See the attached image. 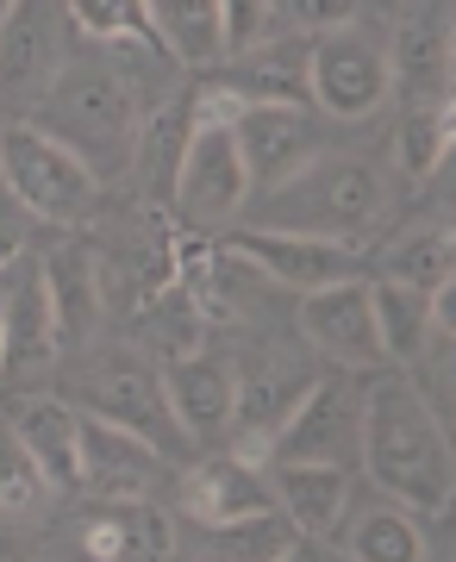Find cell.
Segmentation results:
<instances>
[{
    "label": "cell",
    "instance_id": "6da1fadb",
    "mask_svg": "<svg viewBox=\"0 0 456 562\" xmlns=\"http://www.w3.org/2000/svg\"><path fill=\"white\" fill-rule=\"evenodd\" d=\"M363 469L388 501L413 506V513H444L451 501V438L444 419L419 401V387L407 375L363 387Z\"/></svg>",
    "mask_w": 456,
    "mask_h": 562
},
{
    "label": "cell",
    "instance_id": "7a4b0ae2",
    "mask_svg": "<svg viewBox=\"0 0 456 562\" xmlns=\"http://www.w3.org/2000/svg\"><path fill=\"white\" fill-rule=\"evenodd\" d=\"M138 101L113 63L100 57H69L51 76L38 101H32V125H44L57 144H69L100 181L132 169V144H138Z\"/></svg>",
    "mask_w": 456,
    "mask_h": 562
},
{
    "label": "cell",
    "instance_id": "3957f363",
    "mask_svg": "<svg viewBox=\"0 0 456 562\" xmlns=\"http://www.w3.org/2000/svg\"><path fill=\"white\" fill-rule=\"evenodd\" d=\"M232 113H238L232 88L188 94V144H181L176 181H169V213L188 232H213V225L238 220L251 206V181H244V157H238V138H232Z\"/></svg>",
    "mask_w": 456,
    "mask_h": 562
},
{
    "label": "cell",
    "instance_id": "277c9868",
    "mask_svg": "<svg viewBox=\"0 0 456 562\" xmlns=\"http://www.w3.org/2000/svg\"><path fill=\"white\" fill-rule=\"evenodd\" d=\"M263 225H281V232H313V238H357L381 220L388 206V176L376 162L344 157V150H319L307 169H294L288 181H276L263 194Z\"/></svg>",
    "mask_w": 456,
    "mask_h": 562
},
{
    "label": "cell",
    "instance_id": "5b68a950",
    "mask_svg": "<svg viewBox=\"0 0 456 562\" xmlns=\"http://www.w3.org/2000/svg\"><path fill=\"white\" fill-rule=\"evenodd\" d=\"M0 181L44 225H81L100 206V176L32 120H13L0 132Z\"/></svg>",
    "mask_w": 456,
    "mask_h": 562
},
{
    "label": "cell",
    "instance_id": "8992f818",
    "mask_svg": "<svg viewBox=\"0 0 456 562\" xmlns=\"http://www.w3.org/2000/svg\"><path fill=\"white\" fill-rule=\"evenodd\" d=\"M69 394H76V413L125 425L144 443H157V450H169V438H181L176 413H169V394H163V375L151 369L144 350H88L76 362Z\"/></svg>",
    "mask_w": 456,
    "mask_h": 562
},
{
    "label": "cell",
    "instance_id": "52a82bcc",
    "mask_svg": "<svg viewBox=\"0 0 456 562\" xmlns=\"http://www.w3.org/2000/svg\"><path fill=\"white\" fill-rule=\"evenodd\" d=\"M394 88V50L363 32V25H332L307 44V101L332 120H369Z\"/></svg>",
    "mask_w": 456,
    "mask_h": 562
},
{
    "label": "cell",
    "instance_id": "ba28073f",
    "mask_svg": "<svg viewBox=\"0 0 456 562\" xmlns=\"http://www.w3.org/2000/svg\"><path fill=\"white\" fill-rule=\"evenodd\" d=\"M363 457V387L351 375H319L281 419L263 462H332L351 469Z\"/></svg>",
    "mask_w": 456,
    "mask_h": 562
},
{
    "label": "cell",
    "instance_id": "9c48e42d",
    "mask_svg": "<svg viewBox=\"0 0 456 562\" xmlns=\"http://www.w3.org/2000/svg\"><path fill=\"white\" fill-rule=\"evenodd\" d=\"M69 63V7L13 0L0 20V106H32Z\"/></svg>",
    "mask_w": 456,
    "mask_h": 562
},
{
    "label": "cell",
    "instance_id": "30bf717a",
    "mask_svg": "<svg viewBox=\"0 0 456 562\" xmlns=\"http://www.w3.org/2000/svg\"><path fill=\"white\" fill-rule=\"evenodd\" d=\"M232 257H244L269 288H288V294H313L325 281H351L357 276V257L344 238H313V232H281V225H244L225 238Z\"/></svg>",
    "mask_w": 456,
    "mask_h": 562
},
{
    "label": "cell",
    "instance_id": "8fae6325",
    "mask_svg": "<svg viewBox=\"0 0 456 562\" xmlns=\"http://www.w3.org/2000/svg\"><path fill=\"white\" fill-rule=\"evenodd\" d=\"M232 138H238L251 194H269L276 181H288L294 169H307L325 150L319 144V125L307 120V106H288V101H238Z\"/></svg>",
    "mask_w": 456,
    "mask_h": 562
},
{
    "label": "cell",
    "instance_id": "7c38bea8",
    "mask_svg": "<svg viewBox=\"0 0 456 562\" xmlns=\"http://www.w3.org/2000/svg\"><path fill=\"white\" fill-rule=\"evenodd\" d=\"M294 325H300V338L313 344L325 362H337V369H376L381 362L376 313H369V281L363 276L325 281L313 294H300Z\"/></svg>",
    "mask_w": 456,
    "mask_h": 562
},
{
    "label": "cell",
    "instance_id": "4fadbf2b",
    "mask_svg": "<svg viewBox=\"0 0 456 562\" xmlns=\"http://www.w3.org/2000/svg\"><path fill=\"white\" fill-rule=\"evenodd\" d=\"M157 482H163L157 443H144L138 431H125V425H107V419H88V413H81V469H76L81 494L120 506V501H144Z\"/></svg>",
    "mask_w": 456,
    "mask_h": 562
},
{
    "label": "cell",
    "instance_id": "5bb4252c",
    "mask_svg": "<svg viewBox=\"0 0 456 562\" xmlns=\"http://www.w3.org/2000/svg\"><path fill=\"white\" fill-rule=\"evenodd\" d=\"M163 394H169V413H176L181 438L194 443H219L232 431V401H238V369L225 357H207V350H188L163 369Z\"/></svg>",
    "mask_w": 456,
    "mask_h": 562
},
{
    "label": "cell",
    "instance_id": "9a60e30c",
    "mask_svg": "<svg viewBox=\"0 0 456 562\" xmlns=\"http://www.w3.org/2000/svg\"><path fill=\"white\" fill-rule=\"evenodd\" d=\"M269 506H276V494L263 482V469L251 457H238V450L200 457L194 469L181 475V513L194 525H207V531L238 525V519H251V513H269Z\"/></svg>",
    "mask_w": 456,
    "mask_h": 562
},
{
    "label": "cell",
    "instance_id": "2e32d148",
    "mask_svg": "<svg viewBox=\"0 0 456 562\" xmlns=\"http://www.w3.org/2000/svg\"><path fill=\"white\" fill-rule=\"evenodd\" d=\"M13 438L25 443V457L38 462V475L51 494H69L81 469V413L69 401H51V394H32L7 413Z\"/></svg>",
    "mask_w": 456,
    "mask_h": 562
},
{
    "label": "cell",
    "instance_id": "e0dca14e",
    "mask_svg": "<svg viewBox=\"0 0 456 562\" xmlns=\"http://www.w3.org/2000/svg\"><path fill=\"white\" fill-rule=\"evenodd\" d=\"M276 469V513L294 525L300 538H332L344 513H351V469H332V462H269Z\"/></svg>",
    "mask_w": 456,
    "mask_h": 562
},
{
    "label": "cell",
    "instance_id": "ac0fdd59",
    "mask_svg": "<svg viewBox=\"0 0 456 562\" xmlns=\"http://www.w3.org/2000/svg\"><path fill=\"white\" fill-rule=\"evenodd\" d=\"M38 281H44V301H51V325H57V344H88L94 319L107 313L94 250H88V244H57V250H44Z\"/></svg>",
    "mask_w": 456,
    "mask_h": 562
},
{
    "label": "cell",
    "instance_id": "d6986e66",
    "mask_svg": "<svg viewBox=\"0 0 456 562\" xmlns=\"http://www.w3.org/2000/svg\"><path fill=\"white\" fill-rule=\"evenodd\" d=\"M300 394H307V375H288V369L238 375V401H232V431H225V438L238 443V457H251V462L269 457V443H276L281 419L294 413Z\"/></svg>",
    "mask_w": 456,
    "mask_h": 562
},
{
    "label": "cell",
    "instance_id": "ffe728a7",
    "mask_svg": "<svg viewBox=\"0 0 456 562\" xmlns=\"http://www.w3.org/2000/svg\"><path fill=\"white\" fill-rule=\"evenodd\" d=\"M369 313H376V344H381V362H413L425 350V338L437 331V294L425 288H407V281H388L376 276L369 281Z\"/></svg>",
    "mask_w": 456,
    "mask_h": 562
},
{
    "label": "cell",
    "instance_id": "44dd1931",
    "mask_svg": "<svg viewBox=\"0 0 456 562\" xmlns=\"http://www.w3.org/2000/svg\"><path fill=\"white\" fill-rule=\"evenodd\" d=\"M232 94H238V101L307 106V38H257L251 50H238Z\"/></svg>",
    "mask_w": 456,
    "mask_h": 562
},
{
    "label": "cell",
    "instance_id": "7402d4cb",
    "mask_svg": "<svg viewBox=\"0 0 456 562\" xmlns=\"http://www.w3.org/2000/svg\"><path fill=\"white\" fill-rule=\"evenodd\" d=\"M151 13V38L188 69L225 57V32H219V0H144Z\"/></svg>",
    "mask_w": 456,
    "mask_h": 562
},
{
    "label": "cell",
    "instance_id": "603a6c76",
    "mask_svg": "<svg viewBox=\"0 0 456 562\" xmlns=\"http://www.w3.org/2000/svg\"><path fill=\"white\" fill-rule=\"evenodd\" d=\"M138 338H144V350H157L163 362H176V357H188V350L207 344V313H200V301L176 276L138 301Z\"/></svg>",
    "mask_w": 456,
    "mask_h": 562
},
{
    "label": "cell",
    "instance_id": "cb8c5ba5",
    "mask_svg": "<svg viewBox=\"0 0 456 562\" xmlns=\"http://www.w3.org/2000/svg\"><path fill=\"white\" fill-rule=\"evenodd\" d=\"M381 276L407 281V288H425V294H444L451 276H456L451 232H444V225H413V232H400V238L381 250Z\"/></svg>",
    "mask_w": 456,
    "mask_h": 562
},
{
    "label": "cell",
    "instance_id": "d4e9b609",
    "mask_svg": "<svg viewBox=\"0 0 456 562\" xmlns=\"http://www.w3.org/2000/svg\"><path fill=\"white\" fill-rule=\"evenodd\" d=\"M344 557L357 562H413L425 557V531H419L413 506H369L357 525H351V550Z\"/></svg>",
    "mask_w": 456,
    "mask_h": 562
},
{
    "label": "cell",
    "instance_id": "484cf974",
    "mask_svg": "<svg viewBox=\"0 0 456 562\" xmlns=\"http://www.w3.org/2000/svg\"><path fill=\"white\" fill-rule=\"evenodd\" d=\"M444 150H451V106L432 101V106H413L407 120H400L394 132V169L400 181H425L444 162Z\"/></svg>",
    "mask_w": 456,
    "mask_h": 562
},
{
    "label": "cell",
    "instance_id": "4316f807",
    "mask_svg": "<svg viewBox=\"0 0 456 562\" xmlns=\"http://www.w3.org/2000/svg\"><path fill=\"white\" fill-rule=\"evenodd\" d=\"M63 7H69V25H81L100 44H157L144 0H63Z\"/></svg>",
    "mask_w": 456,
    "mask_h": 562
},
{
    "label": "cell",
    "instance_id": "83f0119b",
    "mask_svg": "<svg viewBox=\"0 0 456 562\" xmlns=\"http://www.w3.org/2000/svg\"><path fill=\"white\" fill-rule=\"evenodd\" d=\"M44 475L38 462L25 457V443L13 438V425L0 419V513H38L44 506Z\"/></svg>",
    "mask_w": 456,
    "mask_h": 562
},
{
    "label": "cell",
    "instance_id": "f1b7e54d",
    "mask_svg": "<svg viewBox=\"0 0 456 562\" xmlns=\"http://www.w3.org/2000/svg\"><path fill=\"white\" fill-rule=\"evenodd\" d=\"M113 513V531H120V562H144V557H176V538H169V525H163L157 506H144V501H120V506H107Z\"/></svg>",
    "mask_w": 456,
    "mask_h": 562
},
{
    "label": "cell",
    "instance_id": "f546056e",
    "mask_svg": "<svg viewBox=\"0 0 456 562\" xmlns=\"http://www.w3.org/2000/svg\"><path fill=\"white\" fill-rule=\"evenodd\" d=\"M219 32H225V57H238L276 32V13H269V0H219Z\"/></svg>",
    "mask_w": 456,
    "mask_h": 562
},
{
    "label": "cell",
    "instance_id": "4dcf8cb0",
    "mask_svg": "<svg viewBox=\"0 0 456 562\" xmlns=\"http://www.w3.org/2000/svg\"><path fill=\"white\" fill-rule=\"evenodd\" d=\"M363 0H269V13H281V25L294 32H332V25H351Z\"/></svg>",
    "mask_w": 456,
    "mask_h": 562
},
{
    "label": "cell",
    "instance_id": "1f68e13d",
    "mask_svg": "<svg viewBox=\"0 0 456 562\" xmlns=\"http://www.w3.org/2000/svg\"><path fill=\"white\" fill-rule=\"evenodd\" d=\"M81 557H94V562H120V531H113V513H100V519L81 525Z\"/></svg>",
    "mask_w": 456,
    "mask_h": 562
},
{
    "label": "cell",
    "instance_id": "d6a6232c",
    "mask_svg": "<svg viewBox=\"0 0 456 562\" xmlns=\"http://www.w3.org/2000/svg\"><path fill=\"white\" fill-rule=\"evenodd\" d=\"M20 250H25V225H20V213H7V206H0V269L20 257Z\"/></svg>",
    "mask_w": 456,
    "mask_h": 562
},
{
    "label": "cell",
    "instance_id": "836d02e7",
    "mask_svg": "<svg viewBox=\"0 0 456 562\" xmlns=\"http://www.w3.org/2000/svg\"><path fill=\"white\" fill-rule=\"evenodd\" d=\"M13 369V350H7V313H0V375Z\"/></svg>",
    "mask_w": 456,
    "mask_h": 562
},
{
    "label": "cell",
    "instance_id": "e575fe53",
    "mask_svg": "<svg viewBox=\"0 0 456 562\" xmlns=\"http://www.w3.org/2000/svg\"><path fill=\"white\" fill-rule=\"evenodd\" d=\"M7 7H13V0H0V20H7Z\"/></svg>",
    "mask_w": 456,
    "mask_h": 562
}]
</instances>
